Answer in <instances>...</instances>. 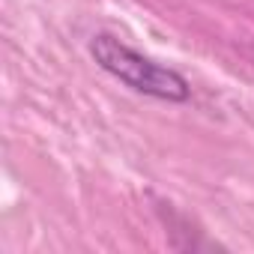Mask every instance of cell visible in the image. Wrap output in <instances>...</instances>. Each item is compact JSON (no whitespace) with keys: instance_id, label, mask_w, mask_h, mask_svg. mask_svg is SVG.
<instances>
[{"instance_id":"6da1fadb","label":"cell","mask_w":254,"mask_h":254,"mask_svg":"<svg viewBox=\"0 0 254 254\" xmlns=\"http://www.w3.org/2000/svg\"><path fill=\"white\" fill-rule=\"evenodd\" d=\"M90 54L99 63V69H105L111 78H117L135 93H144L162 102H189L191 96L189 81L177 69L162 66L159 60L135 51L132 45L120 42L111 33H96L90 39Z\"/></svg>"}]
</instances>
